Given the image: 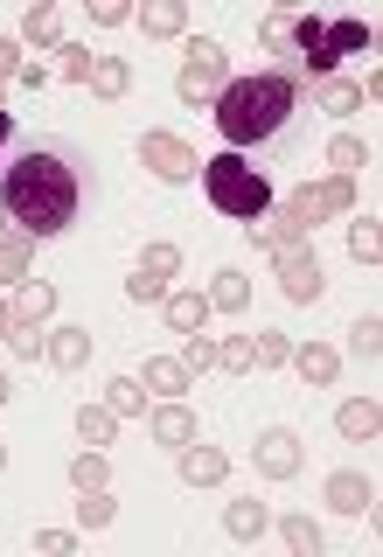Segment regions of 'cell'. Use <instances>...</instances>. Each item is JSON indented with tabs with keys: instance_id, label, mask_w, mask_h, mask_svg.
I'll list each match as a JSON object with an SVG mask.
<instances>
[{
	"instance_id": "6da1fadb",
	"label": "cell",
	"mask_w": 383,
	"mask_h": 557,
	"mask_svg": "<svg viewBox=\"0 0 383 557\" xmlns=\"http://www.w3.org/2000/svg\"><path fill=\"white\" fill-rule=\"evenodd\" d=\"M0 202H8L14 231L28 237H63L77 223V168L49 147H28L22 161L0 174Z\"/></svg>"
},
{
	"instance_id": "7a4b0ae2",
	"label": "cell",
	"mask_w": 383,
	"mask_h": 557,
	"mask_svg": "<svg viewBox=\"0 0 383 557\" xmlns=\"http://www.w3.org/2000/svg\"><path fill=\"white\" fill-rule=\"evenodd\" d=\"M258 42L279 57V77L321 84V77H335L342 57L370 49V22H328V14H265V22H258Z\"/></svg>"
},
{
	"instance_id": "3957f363",
	"label": "cell",
	"mask_w": 383,
	"mask_h": 557,
	"mask_svg": "<svg viewBox=\"0 0 383 557\" xmlns=\"http://www.w3.org/2000/svg\"><path fill=\"white\" fill-rule=\"evenodd\" d=\"M293 112H300V84L279 77V70H251V77H231L223 84V98L209 104V119H217V133L231 139V147H258V139H279L293 126Z\"/></svg>"
},
{
	"instance_id": "277c9868",
	"label": "cell",
	"mask_w": 383,
	"mask_h": 557,
	"mask_svg": "<svg viewBox=\"0 0 383 557\" xmlns=\"http://www.w3.org/2000/svg\"><path fill=\"white\" fill-rule=\"evenodd\" d=\"M202 196H209V209L217 216H265L272 209V182L258 174L244 153H217V161H202Z\"/></svg>"
},
{
	"instance_id": "5b68a950",
	"label": "cell",
	"mask_w": 383,
	"mask_h": 557,
	"mask_svg": "<svg viewBox=\"0 0 383 557\" xmlns=\"http://www.w3.org/2000/svg\"><path fill=\"white\" fill-rule=\"evenodd\" d=\"M223 84H231V57H223V42L196 35V42H188V57H182V77H174V91L209 112V104L223 98Z\"/></svg>"
},
{
	"instance_id": "8992f818",
	"label": "cell",
	"mask_w": 383,
	"mask_h": 557,
	"mask_svg": "<svg viewBox=\"0 0 383 557\" xmlns=\"http://www.w3.org/2000/svg\"><path fill=\"white\" fill-rule=\"evenodd\" d=\"M139 168H147L153 174V182H196V174H202V161H196V147H188V139L182 133H147V139H139Z\"/></svg>"
},
{
	"instance_id": "52a82bcc",
	"label": "cell",
	"mask_w": 383,
	"mask_h": 557,
	"mask_svg": "<svg viewBox=\"0 0 383 557\" xmlns=\"http://www.w3.org/2000/svg\"><path fill=\"white\" fill-rule=\"evenodd\" d=\"M348 202H356V182L328 174V182H307V188H293V202H286V209H293V216H300L307 231H313V223H335Z\"/></svg>"
},
{
	"instance_id": "ba28073f",
	"label": "cell",
	"mask_w": 383,
	"mask_h": 557,
	"mask_svg": "<svg viewBox=\"0 0 383 557\" xmlns=\"http://www.w3.org/2000/svg\"><path fill=\"white\" fill-rule=\"evenodd\" d=\"M147 432H153V446H168V453H182L188 440H196V411L182 405V397H161V405L147 411Z\"/></svg>"
},
{
	"instance_id": "9c48e42d",
	"label": "cell",
	"mask_w": 383,
	"mask_h": 557,
	"mask_svg": "<svg viewBox=\"0 0 383 557\" xmlns=\"http://www.w3.org/2000/svg\"><path fill=\"white\" fill-rule=\"evenodd\" d=\"M251 237L265 244L272 258H279V251H307V223L293 216L286 202H279V209H265V216H251Z\"/></svg>"
},
{
	"instance_id": "30bf717a",
	"label": "cell",
	"mask_w": 383,
	"mask_h": 557,
	"mask_svg": "<svg viewBox=\"0 0 383 557\" xmlns=\"http://www.w3.org/2000/svg\"><path fill=\"white\" fill-rule=\"evenodd\" d=\"M279 293L286 300H321V265H313V251H279Z\"/></svg>"
},
{
	"instance_id": "8fae6325",
	"label": "cell",
	"mask_w": 383,
	"mask_h": 557,
	"mask_svg": "<svg viewBox=\"0 0 383 557\" xmlns=\"http://www.w3.org/2000/svg\"><path fill=\"white\" fill-rule=\"evenodd\" d=\"M258 474H272V481H293V474H300V440H293L286 425H272L265 440H258Z\"/></svg>"
},
{
	"instance_id": "7c38bea8",
	"label": "cell",
	"mask_w": 383,
	"mask_h": 557,
	"mask_svg": "<svg viewBox=\"0 0 383 557\" xmlns=\"http://www.w3.org/2000/svg\"><path fill=\"white\" fill-rule=\"evenodd\" d=\"M202 300H209V313H244V307H251V278H244L237 265H223L217 278H209Z\"/></svg>"
},
{
	"instance_id": "4fadbf2b",
	"label": "cell",
	"mask_w": 383,
	"mask_h": 557,
	"mask_svg": "<svg viewBox=\"0 0 383 557\" xmlns=\"http://www.w3.org/2000/svg\"><path fill=\"white\" fill-rule=\"evenodd\" d=\"M139 383H147V397H182L188 391V362L182 356H147Z\"/></svg>"
},
{
	"instance_id": "5bb4252c",
	"label": "cell",
	"mask_w": 383,
	"mask_h": 557,
	"mask_svg": "<svg viewBox=\"0 0 383 557\" xmlns=\"http://www.w3.org/2000/svg\"><path fill=\"white\" fill-rule=\"evenodd\" d=\"M223 467H231V460H223L217 446H196V440L182 446V481L188 487H223Z\"/></svg>"
},
{
	"instance_id": "9a60e30c",
	"label": "cell",
	"mask_w": 383,
	"mask_h": 557,
	"mask_svg": "<svg viewBox=\"0 0 383 557\" xmlns=\"http://www.w3.org/2000/svg\"><path fill=\"white\" fill-rule=\"evenodd\" d=\"M370 495H376L370 474H328V509H335V516H362Z\"/></svg>"
},
{
	"instance_id": "2e32d148",
	"label": "cell",
	"mask_w": 383,
	"mask_h": 557,
	"mask_svg": "<svg viewBox=\"0 0 383 557\" xmlns=\"http://www.w3.org/2000/svg\"><path fill=\"white\" fill-rule=\"evenodd\" d=\"M293 370H300L313 391H328V383H335V370H342V356L328 342H307V348H293Z\"/></svg>"
},
{
	"instance_id": "e0dca14e",
	"label": "cell",
	"mask_w": 383,
	"mask_h": 557,
	"mask_svg": "<svg viewBox=\"0 0 383 557\" xmlns=\"http://www.w3.org/2000/svg\"><path fill=\"white\" fill-rule=\"evenodd\" d=\"M42 356L57 362V370H84V362H91V335H84V327H57V335L42 342Z\"/></svg>"
},
{
	"instance_id": "ac0fdd59",
	"label": "cell",
	"mask_w": 383,
	"mask_h": 557,
	"mask_svg": "<svg viewBox=\"0 0 383 557\" xmlns=\"http://www.w3.org/2000/svg\"><path fill=\"white\" fill-rule=\"evenodd\" d=\"M335 425H342V440H376V432H383L376 397H348V405L335 411Z\"/></svg>"
},
{
	"instance_id": "d6986e66",
	"label": "cell",
	"mask_w": 383,
	"mask_h": 557,
	"mask_svg": "<svg viewBox=\"0 0 383 557\" xmlns=\"http://www.w3.org/2000/svg\"><path fill=\"white\" fill-rule=\"evenodd\" d=\"M28 258H35V237L28 231H8V237H0V286H22V278H28Z\"/></svg>"
},
{
	"instance_id": "ffe728a7",
	"label": "cell",
	"mask_w": 383,
	"mask_h": 557,
	"mask_svg": "<svg viewBox=\"0 0 383 557\" xmlns=\"http://www.w3.org/2000/svg\"><path fill=\"white\" fill-rule=\"evenodd\" d=\"M133 22L147 28V35H182L188 28V8H182V0H147V8H133Z\"/></svg>"
},
{
	"instance_id": "44dd1931",
	"label": "cell",
	"mask_w": 383,
	"mask_h": 557,
	"mask_svg": "<svg viewBox=\"0 0 383 557\" xmlns=\"http://www.w3.org/2000/svg\"><path fill=\"white\" fill-rule=\"evenodd\" d=\"M265 502H231V509H223V530L237 536V544H258V536H265Z\"/></svg>"
},
{
	"instance_id": "7402d4cb",
	"label": "cell",
	"mask_w": 383,
	"mask_h": 557,
	"mask_svg": "<svg viewBox=\"0 0 383 557\" xmlns=\"http://www.w3.org/2000/svg\"><path fill=\"white\" fill-rule=\"evenodd\" d=\"M49 307H57V293H49L42 278H22V286H14V321H22V327L49 321Z\"/></svg>"
},
{
	"instance_id": "603a6c76",
	"label": "cell",
	"mask_w": 383,
	"mask_h": 557,
	"mask_svg": "<svg viewBox=\"0 0 383 557\" xmlns=\"http://www.w3.org/2000/svg\"><path fill=\"white\" fill-rule=\"evenodd\" d=\"M202 321H209L202 293H168V327H174V335H202Z\"/></svg>"
},
{
	"instance_id": "cb8c5ba5",
	"label": "cell",
	"mask_w": 383,
	"mask_h": 557,
	"mask_svg": "<svg viewBox=\"0 0 383 557\" xmlns=\"http://www.w3.org/2000/svg\"><path fill=\"white\" fill-rule=\"evenodd\" d=\"M104 411H112V418H139V411H147V383H139V376H112V383H104Z\"/></svg>"
},
{
	"instance_id": "d4e9b609",
	"label": "cell",
	"mask_w": 383,
	"mask_h": 557,
	"mask_svg": "<svg viewBox=\"0 0 383 557\" xmlns=\"http://www.w3.org/2000/svg\"><path fill=\"white\" fill-rule=\"evenodd\" d=\"M70 487H77V495H91V487H112V467H104L98 446H84L77 460H70Z\"/></svg>"
},
{
	"instance_id": "484cf974",
	"label": "cell",
	"mask_w": 383,
	"mask_h": 557,
	"mask_svg": "<svg viewBox=\"0 0 383 557\" xmlns=\"http://www.w3.org/2000/svg\"><path fill=\"white\" fill-rule=\"evenodd\" d=\"M49 77H57V84H84V77H91V49H84V42H57Z\"/></svg>"
},
{
	"instance_id": "4316f807",
	"label": "cell",
	"mask_w": 383,
	"mask_h": 557,
	"mask_svg": "<svg viewBox=\"0 0 383 557\" xmlns=\"http://www.w3.org/2000/svg\"><path fill=\"white\" fill-rule=\"evenodd\" d=\"M84 84H91V91H98V98H126V84H133V70H126V63H119V57H91V77H84Z\"/></svg>"
},
{
	"instance_id": "83f0119b",
	"label": "cell",
	"mask_w": 383,
	"mask_h": 557,
	"mask_svg": "<svg viewBox=\"0 0 383 557\" xmlns=\"http://www.w3.org/2000/svg\"><path fill=\"white\" fill-rule=\"evenodd\" d=\"M77 440L104 453V446H112V440H119V418H112V411H104V405H84V411H77Z\"/></svg>"
},
{
	"instance_id": "f1b7e54d",
	"label": "cell",
	"mask_w": 383,
	"mask_h": 557,
	"mask_svg": "<svg viewBox=\"0 0 383 557\" xmlns=\"http://www.w3.org/2000/svg\"><path fill=\"white\" fill-rule=\"evenodd\" d=\"M362 161H370V147H362L356 133H335V139H328V168H335L342 182H356V168H362Z\"/></svg>"
},
{
	"instance_id": "f546056e",
	"label": "cell",
	"mask_w": 383,
	"mask_h": 557,
	"mask_svg": "<svg viewBox=\"0 0 383 557\" xmlns=\"http://www.w3.org/2000/svg\"><path fill=\"white\" fill-rule=\"evenodd\" d=\"M22 35H28L35 49H57V42H63V14H57V8H28Z\"/></svg>"
},
{
	"instance_id": "4dcf8cb0",
	"label": "cell",
	"mask_w": 383,
	"mask_h": 557,
	"mask_svg": "<svg viewBox=\"0 0 383 557\" xmlns=\"http://www.w3.org/2000/svg\"><path fill=\"white\" fill-rule=\"evenodd\" d=\"M279 536H286V550H300V557H321V522H307V516H286V522H279Z\"/></svg>"
},
{
	"instance_id": "1f68e13d",
	"label": "cell",
	"mask_w": 383,
	"mask_h": 557,
	"mask_svg": "<svg viewBox=\"0 0 383 557\" xmlns=\"http://www.w3.org/2000/svg\"><path fill=\"white\" fill-rule=\"evenodd\" d=\"M321 104H328V112H356V104H362V84H348V77H321Z\"/></svg>"
},
{
	"instance_id": "d6a6232c",
	"label": "cell",
	"mask_w": 383,
	"mask_h": 557,
	"mask_svg": "<svg viewBox=\"0 0 383 557\" xmlns=\"http://www.w3.org/2000/svg\"><path fill=\"white\" fill-rule=\"evenodd\" d=\"M139 272H153V278H168V286H174V272H182V251H174V244H147V251H139Z\"/></svg>"
},
{
	"instance_id": "836d02e7",
	"label": "cell",
	"mask_w": 383,
	"mask_h": 557,
	"mask_svg": "<svg viewBox=\"0 0 383 557\" xmlns=\"http://www.w3.org/2000/svg\"><path fill=\"white\" fill-rule=\"evenodd\" d=\"M251 356H258V370H286V362H293V342L272 327V335H258V342H251Z\"/></svg>"
},
{
	"instance_id": "e575fe53",
	"label": "cell",
	"mask_w": 383,
	"mask_h": 557,
	"mask_svg": "<svg viewBox=\"0 0 383 557\" xmlns=\"http://www.w3.org/2000/svg\"><path fill=\"white\" fill-rule=\"evenodd\" d=\"M217 370H231V376H244V370H258V356H251V342H217Z\"/></svg>"
},
{
	"instance_id": "d590c367",
	"label": "cell",
	"mask_w": 383,
	"mask_h": 557,
	"mask_svg": "<svg viewBox=\"0 0 383 557\" xmlns=\"http://www.w3.org/2000/svg\"><path fill=\"white\" fill-rule=\"evenodd\" d=\"M112 509H119V502H112V487H91V495H84V530H104V522H112Z\"/></svg>"
},
{
	"instance_id": "8d00e7d4",
	"label": "cell",
	"mask_w": 383,
	"mask_h": 557,
	"mask_svg": "<svg viewBox=\"0 0 383 557\" xmlns=\"http://www.w3.org/2000/svg\"><path fill=\"white\" fill-rule=\"evenodd\" d=\"M348 251H356L362 265H376V258H383V231H376V223H356V231H348Z\"/></svg>"
},
{
	"instance_id": "74e56055",
	"label": "cell",
	"mask_w": 383,
	"mask_h": 557,
	"mask_svg": "<svg viewBox=\"0 0 383 557\" xmlns=\"http://www.w3.org/2000/svg\"><path fill=\"white\" fill-rule=\"evenodd\" d=\"M348 348H356V356H376V348H383V321H376V313H362V321L348 327Z\"/></svg>"
},
{
	"instance_id": "f35d334b",
	"label": "cell",
	"mask_w": 383,
	"mask_h": 557,
	"mask_svg": "<svg viewBox=\"0 0 383 557\" xmlns=\"http://www.w3.org/2000/svg\"><path fill=\"white\" fill-rule=\"evenodd\" d=\"M126 293H133L139 307H153V300H168L174 286H168V278H153V272H133V278H126Z\"/></svg>"
},
{
	"instance_id": "ab89813d",
	"label": "cell",
	"mask_w": 383,
	"mask_h": 557,
	"mask_svg": "<svg viewBox=\"0 0 383 557\" xmlns=\"http://www.w3.org/2000/svg\"><path fill=\"white\" fill-rule=\"evenodd\" d=\"M14 77H22V49L0 35V112H8V84H14Z\"/></svg>"
},
{
	"instance_id": "60d3db41",
	"label": "cell",
	"mask_w": 383,
	"mask_h": 557,
	"mask_svg": "<svg viewBox=\"0 0 383 557\" xmlns=\"http://www.w3.org/2000/svg\"><path fill=\"white\" fill-rule=\"evenodd\" d=\"M91 22H98V28H119V22H133V0H91Z\"/></svg>"
},
{
	"instance_id": "b9f144b4",
	"label": "cell",
	"mask_w": 383,
	"mask_h": 557,
	"mask_svg": "<svg viewBox=\"0 0 383 557\" xmlns=\"http://www.w3.org/2000/svg\"><path fill=\"white\" fill-rule=\"evenodd\" d=\"M182 362H188V376H196V370H217V335H196Z\"/></svg>"
},
{
	"instance_id": "7bdbcfd3",
	"label": "cell",
	"mask_w": 383,
	"mask_h": 557,
	"mask_svg": "<svg viewBox=\"0 0 383 557\" xmlns=\"http://www.w3.org/2000/svg\"><path fill=\"white\" fill-rule=\"evenodd\" d=\"M35 550H42V557H70V550H77V544H70L63 530H42V536H35Z\"/></svg>"
},
{
	"instance_id": "ee69618b",
	"label": "cell",
	"mask_w": 383,
	"mask_h": 557,
	"mask_svg": "<svg viewBox=\"0 0 383 557\" xmlns=\"http://www.w3.org/2000/svg\"><path fill=\"white\" fill-rule=\"evenodd\" d=\"M8 342H14V356H42V335H35V327H22V321H14Z\"/></svg>"
},
{
	"instance_id": "f6af8a7d",
	"label": "cell",
	"mask_w": 383,
	"mask_h": 557,
	"mask_svg": "<svg viewBox=\"0 0 383 557\" xmlns=\"http://www.w3.org/2000/svg\"><path fill=\"white\" fill-rule=\"evenodd\" d=\"M0 335H14V307H0Z\"/></svg>"
},
{
	"instance_id": "bcb514c9",
	"label": "cell",
	"mask_w": 383,
	"mask_h": 557,
	"mask_svg": "<svg viewBox=\"0 0 383 557\" xmlns=\"http://www.w3.org/2000/svg\"><path fill=\"white\" fill-rule=\"evenodd\" d=\"M8 133H14V119H8V112H0V147H8Z\"/></svg>"
},
{
	"instance_id": "7dc6e473",
	"label": "cell",
	"mask_w": 383,
	"mask_h": 557,
	"mask_svg": "<svg viewBox=\"0 0 383 557\" xmlns=\"http://www.w3.org/2000/svg\"><path fill=\"white\" fill-rule=\"evenodd\" d=\"M8 391H14V383H8V376H0V405H8Z\"/></svg>"
},
{
	"instance_id": "c3c4849f",
	"label": "cell",
	"mask_w": 383,
	"mask_h": 557,
	"mask_svg": "<svg viewBox=\"0 0 383 557\" xmlns=\"http://www.w3.org/2000/svg\"><path fill=\"white\" fill-rule=\"evenodd\" d=\"M0 467H8V446H0Z\"/></svg>"
}]
</instances>
